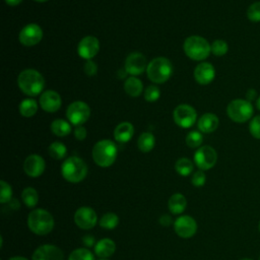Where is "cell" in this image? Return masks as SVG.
<instances>
[{
  "label": "cell",
  "instance_id": "6da1fadb",
  "mask_svg": "<svg viewBox=\"0 0 260 260\" xmlns=\"http://www.w3.org/2000/svg\"><path fill=\"white\" fill-rule=\"evenodd\" d=\"M17 84L22 92L29 96H35L43 91L45 80L39 71L35 69H25L18 75Z\"/></svg>",
  "mask_w": 260,
  "mask_h": 260
},
{
  "label": "cell",
  "instance_id": "7a4b0ae2",
  "mask_svg": "<svg viewBox=\"0 0 260 260\" xmlns=\"http://www.w3.org/2000/svg\"><path fill=\"white\" fill-rule=\"evenodd\" d=\"M28 229L38 236H45L52 232L54 228V218L52 214L43 208H38L28 214Z\"/></svg>",
  "mask_w": 260,
  "mask_h": 260
},
{
  "label": "cell",
  "instance_id": "3957f363",
  "mask_svg": "<svg viewBox=\"0 0 260 260\" xmlns=\"http://www.w3.org/2000/svg\"><path fill=\"white\" fill-rule=\"evenodd\" d=\"M117 153L118 149L116 144L109 139L98 141L92 148V158L94 162L102 168L112 166L116 160Z\"/></svg>",
  "mask_w": 260,
  "mask_h": 260
},
{
  "label": "cell",
  "instance_id": "277c9868",
  "mask_svg": "<svg viewBox=\"0 0 260 260\" xmlns=\"http://www.w3.org/2000/svg\"><path fill=\"white\" fill-rule=\"evenodd\" d=\"M63 178L70 183H79L87 175V166L85 161L78 156H70L64 160L61 166Z\"/></svg>",
  "mask_w": 260,
  "mask_h": 260
},
{
  "label": "cell",
  "instance_id": "5b68a950",
  "mask_svg": "<svg viewBox=\"0 0 260 260\" xmlns=\"http://www.w3.org/2000/svg\"><path fill=\"white\" fill-rule=\"evenodd\" d=\"M184 52L190 59L202 61L211 53V45L200 36H191L184 42Z\"/></svg>",
  "mask_w": 260,
  "mask_h": 260
},
{
  "label": "cell",
  "instance_id": "8992f818",
  "mask_svg": "<svg viewBox=\"0 0 260 260\" xmlns=\"http://www.w3.org/2000/svg\"><path fill=\"white\" fill-rule=\"evenodd\" d=\"M146 73L152 82L164 83L171 77L173 73V65L169 59L157 57L148 63Z\"/></svg>",
  "mask_w": 260,
  "mask_h": 260
},
{
  "label": "cell",
  "instance_id": "52a82bcc",
  "mask_svg": "<svg viewBox=\"0 0 260 260\" xmlns=\"http://www.w3.org/2000/svg\"><path fill=\"white\" fill-rule=\"evenodd\" d=\"M226 114L232 121L236 123H245L253 118L254 107L252 103L247 100L236 99L229 103Z\"/></svg>",
  "mask_w": 260,
  "mask_h": 260
},
{
  "label": "cell",
  "instance_id": "ba28073f",
  "mask_svg": "<svg viewBox=\"0 0 260 260\" xmlns=\"http://www.w3.org/2000/svg\"><path fill=\"white\" fill-rule=\"evenodd\" d=\"M66 116L71 124L75 126H79L85 123L89 119L90 108L84 102L76 101L68 106Z\"/></svg>",
  "mask_w": 260,
  "mask_h": 260
},
{
  "label": "cell",
  "instance_id": "9c48e42d",
  "mask_svg": "<svg viewBox=\"0 0 260 260\" xmlns=\"http://www.w3.org/2000/svg\"><path fill=\"white\" fill-rule=\"evenodd\" d=\"M217 161V153L215 149L209 145L199 147L194 153V162L201 171L210 170Z\"/></svg>",
  "mask_w": 260,
  "mask_h": 260
},
{
  "label": "cell",
  "instance_id": "30bf717a",
  "mask_svg": "<svg viewBox=\"0 0 260 260\" xmlns=\"http://www.w3.org/2000/svg\"><path fill=\"white\" fill-rule=\"evenodd\" d=\"M197 119L195 109L189 105H179L174 110V121L182 128H190L194 125Z\"/></svg>",
  "mask_w": 260,
  "mask_h": 260
},
{
  "label": "cell",
  "instance_id": "8fae6325",
  "mask_svg": "<svg viewBox=\"0 0 260 260\" xmlns=\"http://www.w3.org/2000/svg\"><path fill=\"white\" fill-rule=\"evenodd\" d=\"M174 229L179 237L183 239H189L196 234L197 222L190 215H182L175 220Z\"/></svg>",
  "mask_w": 260,
  "mask_h": 260
},
{
  "label": "cell",
  "instance_id": "7c38bea8",
  "mask_svg": "<svg viewBox=\"0 0 260 260\" xmlns=\"http://www.w3.org/2000/svg\"><path fill=\"white\" fill-rule=\"evenodd\" d=\"M74 221L76 225L82 230H90L98 222V215L91 207H79L74 213Z\"/></svg>",
  "mask_w": 260,
  "mask_h": 260
},
{
  "label": "cell",
  "instance_id": "4fadbf2b",
  "mask_svg": "<svg viewBox=\"0 0 260 260\" xmlns=\"http://www.w3.org/2000/svg\"><path fill=\"white\" fill-rule=\"evenodd\" d=\"M19 42L26 47L37 45L43 39V30L37 23H29L22 27L19 32Z\"/></svg>",
  "mask_w": 260,
  "mask_h": 260
},
{
  "label": "cell",
  "instance_id": "5bb4252c",
  "mask_svg": "<svg viewBox=\"0 0 260 260\" xmlns=\"http://www.w3.org/2000/svg\"><path fill=\"white\" fill-rule=\"evenodd\" d=\"M100 51V42L93 36L84 37L78 44V55L86 60H91Z\"/></svg>",
  "mask_w": 260,
  "mask_h": 260
},
{
  "label": "cell",
  "instance_id": "9a60e30c",
  "mask_svg": "<svg viewBox=\"0 0 260 260\" xmlns=\"http://www.w3.org/2000/svg\"><path fill=\"white\" fill-rule=\"evenodd\" d=\"M31 260H64L63 252L55 245L46 244L36 249Z\"/></svg>",
  "mask_w": 260,
  "mask_h": 260
},
{
  "label": "cell",
  "instance_id": "2e32d148",
  "mask_svg": "<svg viewBox=\"0 0 260 260\" xmlns=\"http://www.w3.org/2000/svg\"><path fill=\"white\" fill-rule=\"evenodd\" d=\"M146 58L141 53H131L125 61V70L131 75H139L147 68Z\"/></svg>",
  "mask_w": 260,
  "mask_h": 260
},
{
  "label": "cell",
  "instance_id": "e0dca14e",
  "mask_svg": "<svg viewBox=\"0 0 260 260\" xmlns=\"http://www.w3.org/2000/svg\"><path fill=\"white\" fill-rule=\"evenodd\" d=\"M46 168V164L44 158L39 154H30L28 155L23 162V171L24 173L31 178L40 177Z\"/></svg>",
  "mask_w": 260,
  "mask_h": 260
},
{
  "label": "cell",
  "instance_id": "ac0fdd59",
  "mask_svg": "<svg viewBox=\"0 0 260 260\" xmlns=\"http://www.w3.org/2000/svg\"><path fill=\"white\" fill-rule=\"evenodd\" d=\"M61 104V96L55 90H46L40 96V105L45 112L55 113L60 109Z\"/></svg>",
  "mask_w": 260,
  "mask_h": 260
},
{
  "label": "cell",
  "instance_id": "d6986e66",
  "mask_svg": "<svg viewBox=\"0 0 260 260\" xmlns=\"http://www.w3.org/2000/svg\"><path fill=\"white\" fill-rule=\"evenodd\" d=\"M215 77V69L208 62L199 63L194 70V78L201 85L209 84Z\"/></svg>",
  "mask_w": 260,
  "mask_h": 260
},
{
  "label": "cell",
  "instance_id": "ffe728a7",
  "mask_svg": "<svg viewBox=\"0 0 260 260\" xmlns=\"http://www.w3.org/2000/svg\"><path fill=\"white\" fill-rule=\"evenodd\" d=\"M219 120L216 115L212 113H205L203 114L198 120V129L202 133H211L215 131L218 127Z\"/></svg>",
  "mask_w": 260,
  "mask_h": 260
},
{
  "label": "cell",
  "instance_id": "44dd1931",
  "mask_svg": "<svg viewBox=\"0 0 260 260\" xmlns=\"http://www.w3.org/2000/svg\"><path fill=\"white\" fill-rule=\"evenodd\" d=\"M116 251L115 242L111 239H102L94 245V253L100 258H109Z\"/></svg>",
  "mask_w": 260,
  "mask_h": 260
},
{
  "label": "cell",
  "instance_id": "7402d4cb",
  "mask_svg": "<svg viewBox=\"0 0 260 260\" xmlns=\"http://www.w3.org/2000/svg\"><path fill=\"white\" fill-rule=\"evenodd\" d=\"M134 134L133 125L129 122H122L116 126L114 130V137L118 142L126 143L128 142Z\"/></svg>",
  "mask_w": 260,
  "mask_h": 260
},
{
  "label": "cell",
  "instance_id": "603a6c76",
  "mask_svg": "<svg viewBox=\"0 0 260 260\" xmlns=\"http://www.w3.org/2000/svg\"><path fill=\"white\" fill-rule=\"evenodd\" d=\"M187 206V199L181 193L173 194L168 201V208L173 214H181Z\"/></svg>",
  "mask_w": 260,
  "mask_h": 260
},
{
  "label": "cell",
  "instance_id": "cb8c5ba5",
  "mask_svg": "<svg viewBox=\"0 0 260 260\" xmlns=\"http://www.w3.org/2000/svg\"><path fill=\"white\" fill-rule=\"evenodd\" d=\"M124 89L128 95L136 98L141 94L143 90V85L140 79H138L137 77L131 76L126 79L124 83Z\"/></svg>",
  "mask_w": 260,
  "mask_h": 260
},
{
  "label": "cell",
  "instance_id": "d4e9b609",
  "mask_svg": "<svg viewBox=\"0 0 260 260\" xmlns=\"http://www.w3.org/2000/svg\"><path fill=\"white\" fill-rule=\"evenodd\" d=\"M155 144V138L150 132H143L137 140V146L142 152H149Z\"/></svg>",
  "mask_w": 260,
  "mask_h": 260
},
{
  "label": "cell",
  "instance_id": "484cf974",
  "mask_svg": "<svg viewBox=\"0 0 260 260\" xmlns=\"http://www.w3.org/2000/svg\"><path fill=\"white\" fill-rule=\"evenodd\" d=\"M51 130L56 136L64 137L70 134L71 126L68 122H66L63 119H56L51 124Z\"/></svg>",
  "mask_w": 260,
  "mask_h": 260
},
{
  "label": "cell",
  "instance_id": "4316f807",
  "mask_svg": "<svg viewBox=\"0 0 260 260\" xmlns=\"http://www.w3.org/2000/svg\"><path fill=\"white\" fill-rule=\"evenodd\" d=\"M21 199L27 207L32 208L39 202V194L35 188L26 187L21 192Z\"/></svg>",
  "mask_w": 260,
  "mask_h": 260
},
{
  "label": "cell",
  "instance_id": "83f0119b",
  "mask_svg": "<svg viewBox=\"0 0 260 260\" xmlns=\"http://www.w3.org/2000/svg\"><path fill=\"white\" fill-rule=\"evenodd\" d=\"M38 111V104L32 99H25L19 105V112L21 116L29 118L32 117Z\"/></svg>",
  "mask_w": 260,
  "mask_h": 260
},
{
  "label": "cell",
  "instance_id": "f1b7e54d",
  "mask_svg": "<svg viewBox=\"0 0 260 260\" xmlns=\"http://www.w3.org/2000/svg\"><path fill=\"white\" fill-rule=\"evenodd\" d=\"M175 169H176V172L179 175H181L183 177H186V176H189L193 172L194 165L189 158L181 157L176 161Z\"/></svg>",
  "mask_w": 260,
  "mask_h": 260
},
{
  "label": "cell",
  "instance_id": "f546056e",
  "mask_svg": "<svg viewBox=\"0 0 260 260\" xmlns=\"http://www.w3.org/2000/svg\"><path fill=\"white\" fill-rule=\"evenodd\" d=\"M99 223L103 229L114 230L119 224V217L114 212H107L101 217Z\"/></svg>",
  "mask_w": 260,
  "mask_h": 260
},
{
  "label": "cell",
  "instance_id": "4dcf8cb0",
  "mask_svg": "<svg viewBox=\"0 0 260 260\" xmlns=\"http://www.w3.org/2000/svg\"><path fill=\"white\" fill-rule=\"evenodd\" d=\"M48 151L51 157H53L54 159H62L67 153V148L62 142L54 141L50 144Z\"/></svg>",
  "mask_w": 260,
  "mask_h": 260
},
{
  "label": "cell",
  "instance_id": "1f68e13d",
  "mask_svg": "<svg viewBox=\"0 0 260 260\" xmlns=\"http://www.w3.org/2000/svg\"><path fill=\"white\" fill-rule=\"evenodd\" d=\"M68 260H94V255L86 248H78L70 253Z\"/></svg>",
  "mask_w": 260,
  "mask_h": 260
},
{
  "label": "cell",
  "instance_id": "d6a6232c",
  "mask_svg": "<svg viewBox=\"0 0 260 260\" xmlns=\"http://www.w3.org/2000/svg\"><path fill=\"white\" fill-rule=\"evenodd\" d=\"M203 141V136L200 131H191L186 136V144L191 148H196L201 145Z\"/></svg>",
  "mask_w": 260,
  "mask_h": 260
},
{
  "label": "cell",
  "instance_id": "836d02e7",
  "mask_svg": "<svg viewBox=\"0 0 260 260\" xmlns=\"http://www.w3.org/2000/svg\"><path fill=\"white\" fill-rule=\"evenodd\" d=\"M228 51H229L228 43L223 40H215L211 44V53L214 56H217V57L223 56L228 53Z\"/></svg>",
  "mask_w": 260,
  "mask_h": 260
},
{
  "label": "cell",
  "instance_id": "e575fe53",
  "mask_svg": "<svg viewBox=\"0 0 260 260\" xmlns=\"http://www.w3.org/2000/svg\"><path fill=\"white\" fill-rule=\"evenodd\" d=\"M247 17L252 22L260 21V1L253 2L247 9Z\"/></svg>",
  "mask_w": 260,
  "mask_h": 260
},
{
  "label": "cell",
  "instance_id": "d590c367",
  "mask_svg": "<svg viewBox=\"0 0 260 260\" xmlns=\"http://www.w3.org/2000/svg\"><path fill=\"white\" fill-rule=\"evenodd\" d=\"M1 185V192H0V202L1 203H6L11 200L12 197V189L11 186L5 182L4 180L0 181Z\"/></svg>",
  "mask_w": 260,
  "mask_h": 260
},
{
  "label": "cell",
  "instance_id": "8d00e7d4",
  "mask_svg": "<svg viewBox=\"0 0 260 260\" xmlns=\"http://www.w3.org/2000/svg\"><path fill=\"white\" fill-rule=\"evenodd\" d=\"M159 95H160V90L156 85H149L144 90V99L146 100V102H149V103L156 102L159 99Z\"/></svg>",
  "mask_w": 260,
  "mask_h": 260
},
{
  "label": "cell",
  "instance_id": "74e56055",
  "mask_svg": "<svg viewBox=\"0 0 260 260\" xmlns=\"http://www.w3.org/2000/svg\"><path fill=\"white\" fill-rule=\"evenodd\" d=\"M249 131L254 138L260 139V115L251 119L249 123Z\"/></svg>",
  "mask_w": 260,
  "mask_h": 260
},
{
  "label": "cell",
  "instance_id": "f35d334b",
  "mask_svg": "<svg viewBox=\"0 0 260 260\" xmlns=\"http://www.w3.org/2000/svg\"><path fill=\"white\" fill-rule=\"evenodd\" d=\"M205 182H206V176L203 171L199 170L193 174L192 179H191V183L193 186L202 187L205 184Z\"/></svg>",
  "mask_w": 260,
  "mask_h": 260
},
{
  "label": "cell",
  "instance_id": "ab89813d",
  "mask_svg": "<svg viewBox=\"0 0 260 260\" xmlns=\"http://www.w3.org/2000/svg\"><path fill=\"white\" fill-rule=\"evenodd\" d=\"M84 72L88 75V76H93L96 71H98V67H96V64L91 61V60H87L84 64Z\"/></svg>",
  "mask_w": 260,
  "mask_h": 260
},
{
  "label": "cell",
  "instance_id": "60d3db41",
  "mask_svg": "<svg viewBox=\"0 0 260 260\" xmlns=\"http://www.w3.org/2000/svg\"><path fill=\"white\" fill-rule=\"evenodd\" d=\"M86 129L82 126V125H79V126H76L75 129H74V136L77 140H84L85 137H86Z\"/></svg>",
  "mask_w": 260,
  "mask_h": 260
},
{
  "label": "cell",
  "instance_id": "b9f144b4",
  "mask_svg": "<svg viewBox=\"0 0 260 260\" xmlns=\"http://www.w3.org/2000/svg\"><path fill=\"white\" fill-rule=\"evenodd\" d=\"M82 242L86 247H92L95 244V240L92 235H84L82 238Z\"/></svg>",
  "mask_w": 260,
  "mask_h": 260
},
{
  "label": "cell",
  "instance_id": "7bdbcfd3",
  "mask_svg": "<svg viewBox=\"0 0 260 260\" xmlns=\"http://www.w3.org/2000/svg\"><path fill=\"white\" fill-rule=\"evenodd\" d=\"M256 99H257V90L254 88H249L246 92V100L252 103Z\"/></svg>",
  "mask_w": 260,
  "mask_h": 260
},
{
  "label": "cell",
  "instance_id": "ee69618b",
  "mask_svg": "<svg viewBox=\"0 0 260 260\" xmlns=\"http://www.w3.org/2000/svg\"><path fill=\"white\" fill-rule=\"evenodd\" d=\"M158 221L162 226H169L172 223V217L168 214H164L159 217Z\"/></svg>",
  "mask_w": 260,
  "mask_h": 260
},
{
  "label": "cell",
  "instance_id": "f6af8a7d",
  "mask_svg": "<svg viewBox=\"0 0 260 260\" xmlns=\"http://www.w3.org/2000/svg\"><path fill=\"white\" fill-rule=\"evenodd\" d=\"M23 0H5L6 4L10 5V6H16L18 4H20Z\"/></svg>",
  "mask_w": 260,
  "mask_h": 260
},
{
  "label": "cell",
  "instance_id": "bcb514c9",
  "mask_svg": "<svg viewBox=\"0 0 260 260\" xmlns=\"http://www.w3.org/2000/svg\"><path fill=\"white\" fill-rule=\"evenodd\" d=\"M8 260H27L25 257H21V256H13L11 258H9Z\"/></svg>",
  "mask_w": 260,
  "mask_h": 260
},
{
  "label": "cell",
  "instance_id": "7dc6e473",
  "mask_svg": "<svg viewBox=\"0 0 260 260\" xmlns=\"http://www.w3.org/2000/svg\"><path fill=\"white\" fill-rule=\"evenodd\" d=\"M256 107H257V109L260 111V96L256 100Z\"/></svg>",
  "mask_w": 260,
  "mask_h": 260
},
{
  "label": "cell",
  "instance_id": "c3c4849f",
  "mask_svg": "<svg viewBox=\"0 0 260 260\" xmlns=\"http://www.w3.org/2000/svg\"><path fill=\"white\" fill-rule=\"evenodd\" d=\"M240 260H254V259L253 258H242Z\"/></svg>",
  "mask_w": 260,
  "mask_h": 260
},
{
  "label": "cell",
  "instance_id": "681fc988",
  "mask_svg": "<svg viewBox=\"0 0 260 260\" xmlns=\"http://www.w3.org/2000/svg\"><path fill=\"white\" fill-rule=\"evenodd\" d=\"M35 1H38V2H46L48 0H35Z\"/></svg>",
  "mask_w": 260,
  "mask_h": 260
},
{
  "label": "cell",
  "instance_id": "f907efd6",
  "mask_svg": "<svg viewBox=\"0 0 260 260\" xmlns=\"http://www.w3.org/2000/svg\"><path fill=\"white\" fill-rule=\"evenodd\" d=\"M99 260H108V259H106V258H100Z\"/></svg>",
  "mask_w": 260,
  "mask_h": 260
},
{
  "label": "cell",
  "instance_id": "816d5d0a",
  "mask_svg": "<svg viewBox=\"0 0 260 260\" xmlns=\"http://www.w3.org/2000/svg\"><path fill=\"white\" fill-rule=\"evenodd\" d=\"M258 228H259V232H260V221H259V225H258Z\"/></svg>",
  "mask_w": 260,
  "mask_h": 260
},
{
  "label": "cell",
  "instance_id": "f5cc1de1",
  "mask_svg": "<svg viewBox=\"0 0 260 260\" xmlns=\"http://www.w3.org/2000/svg\"><path fill=\"white\" fill-rule=\"evenodd\" d=\"M259 260H260V256H259Z\"/></svg>",
  "mask_w": 260,
  "mask_h": 260
}]
</instances>
